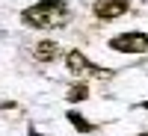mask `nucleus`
Here are the masks:
<instances>
[{
  "instance_id": "nucleus-1",
  "label": "nucleus",
  "mask_w": 148,
  "mask_h": 136,
  "mask_svg": "<svg viewBox=\"0 0 148 136\" xmlns=\"http://www.w3.org/2000/svg\"><path fill=\"white\" fill-rule=\"evenodd\" d=\"M21 21L33 30H56L68 24V3L62 0H39L21 12Z\"/></svg>"
},
{
  "instance_id": "nucleus-2",
  "label": "nucleus",
  "mask_w": 148,
  "mask_h": 136,
  "mask_svg": "<svg viewBox=\"0 0 148 136\" xmlns=\"http://www.w3.org/2000/svg\"><path fill=\"white\" fill-rule=\"evenodd\" d=\"M110 47L119 53H145L148 51V33L130 30V33H119L110 39Z\"/></svg>"
},
{
  "instance_id": "nucleus-3",
  "label": "nucleus",
  "mask_w": 148,
  "mask_h": 136,
  "mask_svg": "<svg viewBox=\"0 0 148 136\" xmlns=\"http://www.w3.org/2000/svg\"><path fill=\"white\" fill-rule=\"evenodd\" d=\"M92 12L98 21H116L130 12V0H95Z\"/></svg>"
},
{
  "instance_id": "nucleus-4",
  "label": "nucleus",
  "mask_w": 148,
  "mask_h": 136,
  "mask_svg": "<svg viewBox=\"0 0 148 136\" xmlns=\"http://www.w3.org/2000/svg\"><path fill=\"white\" fill-rule=\"evenodd\" d=\"M65 68L74 74V77H83V74H107L101 65L89 62L86 53H80V51H68V53H65Z\"/></svg>"
},
{
  "instance_id": "nucleus-5",
  "label": "nucleus",
  "mask_w": 148,
  "mask_h": 136,
  "mask_svg": "<svg viewBox=\"0 0 148 136\" xmlns=\"http://www.w3.org/2000/svg\"><path fill=\"white\" fill-rule=\"evenodd\" d=\"M59 56V44L53 39H42L33 44V59L36 62H53V59Z\"/></svg>"
},
{
  "instance_id": "nucleus-6",
  "label": "nucleus",
  "mask_w": 148,
  "mask_h": 136,
  "mask_svg": "<svg viewBox=\"0 0 148 136\" xmlns=\"http://www.w3.org/2000/svg\"><path fill=\"white\" fill-rule=\"evenodd\" d=\"M65 98H68V104H80V101L89 98V86H86V83H74L71 89L65 92Z\"/></svg>"
},
{
  "instance_id": "nucleus-7",
  "label": "nucleus",
  "mask_w": 148,
  "mask_h": 136,
  "mask_svg": "<svg viewBox=\"0 0 148 136\" xmlns=\"http://www.w3.org/2000/svg\"><path fill=\"white\" fill-rule=\"evenodd\" d=\"M68 121H71V124L77 127L80 133H92V130H95V124H92V121H86V118L77 113V109H68Z\"/></svg>"
},
{
  "instance_id": "nucleus-8",
  "label": "nucleus",
  "mask_w": 148,
  "mask_h": 136,
  "mask_svg": "<svg viewBox=\"0 0 148 136\" xmlns=\"http://www.w3.org/2000/svg\"><path fill=\"white\" fill-rule=\"evenodd\" d=\"M30 136H42V133H39V130H36V127H30Z\"/></svg>"
},
{
  "instance_id": "nucleus-9",
  "label": "nucleus",
  "mask_w": 148,
  "mask_h": 136,
  "mask_svg": "<svg viewBox=\"0 0 148 136\" xmlns=\"http://www.w3.org/2000/svg\"><path fill=\"white\" fill-rule=\"evenodd\" d=\"M142 109H148V101H145V104H142Z\"/></svg>"
}]
</instances>
